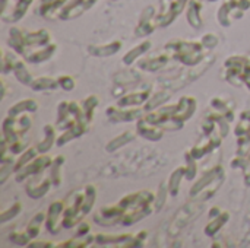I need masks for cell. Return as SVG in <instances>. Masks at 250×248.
<instances>
[{
    "mask_svg": "<svg viewBox=\"0 0 250 248\" xmlns=\"http://www.w3.org/2000/svg\"><path fill=\"white\" fill-rule=\"evenodd\" d=\"M64 200V215H63V228L72 229L81 224L85 216L92 210L97 200V187L94 184H86L70 191Z\"/></svg>",
    "mask_w": 250,
    "mask_h": 248,
    "instance_id": "6da1fadb",
    "label": "cell"
},
{
    "mask_svg": "<svg viewBox=\"0 0 250 248\" xmlns=\"http://www.w3.org/2000/svg\"><path fill=\"white\" fill-rule=\"evenodd\" d=\"M164 50L171 56V58L176 63H180L185 67L196 66L208 56V50L202 45L201 39L188 41V39L176 38L168 41L164 45Z\"/></svg>",
    "mask_w": 250,
    "mask_h": 248,
    "instance_id": "7a4b0ae2",
    "label": "cell"
},
{
    "mask_svg": "<svg viewBox=\"0 0 250 248\" xmlns=\"http://www.w3.org/2000/svg\"><path fill=\"white\" fill-rule=\"evenodd\" d=\"M224 180H226V171H224L223 164H220L214 168L202 171V175L192 186L189 194L193 200L204 203V202L209 200L211 197H214V194L223 186Z\"/></svg>",
    "mask_w": 250,
    "mask_h": 248,
    "instance_id": "3957f363",
    "label": "cell"
},
{
    "mask_svg": "<svg viewBox=\"0 0 250 248\" xmlns=\"http://www.w3.org/2000/svg\"><path fill=\"white\" fill-rule=\"evenodd\" d=\"M1 73L3 75L13 73V76L18 79V82H21L25 86H31L32 80L35 79L31 75V72L28 70L22 57L19 54H16L15 51L13 53L1 51Z\"/></svg>",
    "mask_w": 250,
    "mask_h": 248,
    "instance_id": "277c9868",
    "label": "cell"
},
{
    "mask_svg": "<svg viewBox=\"0 0 250 248\" xmlns=\"http://www.w3.org/2000/svg\"><path fill=\"white\" fill-rule=\"evenodd\" d=\"M145 118L154 124H158L166 132H177L185 126V121H182L176 115V104L163 105L151 113H146Z\"/></svg>",
    "mask_w": 250,
    "mask_h": 248,
    "instance_id": "5b68a950",
    "label": "cell"
},
{
    "mask_svg": "<svg viewBox=\"0 0 250 248\" xmlns=\"http://www.w3.org/2000/svg\"><path fill=\"white\" fill-rule=\"evenodd\" d=\"M248 61V56H231L226 60L224 63V70L221 72V76L226 82L234 85V86H242V73L245 69V64Z\"/></svg>",
    "mask_w": 250,
    "mask_h": 248,
    "instance_id": "8992f818",
    "label": "cell"
},
{
    "mask_svg": "<svg viewBox=\"0 0 250 248\" xmlns=\"http://www.w3.org/2000/svg\"><path fill=\"white\" fill-rule=\"evenodd\" d=\"M144 108L142 107H120V105H110L105 110V115L110 123H127V121H138L141 117H144Z\"/></svg>",
    "mask_w": 250,
    "mask_h": 248,
    "instance_id": "52a82bcc",
    "label": "cell"
},
{
    "mask_svg": "<svg viewBox=\"0 0 250 248\" xmlns=\"http://www.w3.org/2000/svg\"><path fill=\"white\" fill-rule=\"evenodd\" d=\"M221 143H223V137L220 136L218 132H215V133H212L209 136H204L202 134V139L193 148H190L188 152L199 162L205 156L212 155L215 151H218L221 148Z\"/></svg>",
    "mask_w": 250,
    "mask_h": 248,
    "instance_id": "ba28073f",
    "label": "cell"
},
{
    "mask_svg": "<svg viewBox=\"0 0 250 248\" xmlns=\"http://www.w3.org/2000/svg\"><path fill=\"white\" fill-rule=\"evenodd\" d=\"M51 162H53V158L51 156H48L47 153H40L26 167H23L21 171L15 172V181L16 183H23V181H26L31 177L40 175L42 171H45L47 168H50Z\"/></svg>",
    "mask_w": 250,
    "mask_h": 248,
    "instance_id": "9c48e42d",
    "label": "cell"
},
{
    "mask_svg": "<svg viewBox=\"0 0 250 248\" xmlns=\"http://www.w3.org/2000/svg\"><path fill=\"white\" fill-rule=\"evenodd\" d=\"M155 196H157V193H154L151 190H141L136 193L126 194L117 203L125 209V212H129V210H135V209H141V208L154 205Z\"/></svg>",
    "mask_w": 250,
    "mask_h": 248,
    "instance_id": "30bf717a",
    "label": "cell"
},
{
    "mask_svg": "<svg viewBox=\"0 0 250 248\" xmlns=\"http://www.w3.org/2000/svg\"><path fill=\"white\" fill-rule=\"evenodd\" d=\"M171 61H174L171 58V56L163 48L160 53L155 54H149V56H144L136 61V69L144 70V72H160L163 69H166Z\"/></svg>",
    "mask_w": 250,
    "mask_h": 248,
    "instance_id": "8fae6325",
    "label": "cell"
},
{
    "mask_svg": "<svg viewBox=\"0 0 250 248\" xmlns=\"http://www.w3.org/2000/svg\"><path fill=\"white\" fill-rule=\"evenodd\" d=\"M201 210H202V203L192 199V202L188 203V205H185L179 210V213L174 216V219H173V222L170 225V232L171 234H177L179 231H182L186 227V224H189V221L193 216H196L198 213H201Z\"/></svg>",
    "mask_w": 250,
    "mask_h": 248,
    "instance_id": "7c38bea8",
    "label": "cell"
},
{
    "mask_svg": "<svg viewBox=\"0 0 250 248\" xmlns=\"http://www.w3.org/2000/svg\"><path fill=\"white\" fill-rule=\"evenodd\" d=\"M63 215H64V200H54L50 203L47 209V218H45V229L56 235L63 228Z\"/></svg>",
    "mask_w": 250,
    "mask_h": 248,
    "instance_id": "4fadbf2b",
    "label": "cell"
},
{
    "mask_svg": "<svg viewBox=\"0 0 250 248\" xmlns=\"http://www.w3.org/2000/svg\"><path fill=\"white\" fill-rule=\"evenodd\" d=\"M123 215H125V209L119 203H116V205L101 208L94 215V222H97L101 227H114L117 224L120 225Z\"/></svg>",
    "mask_w": 250,
    "mask_h": 248,
    "instance_id": "5bb4252c",
    "label": "cell"
},
{
    "mask_svg": "<svg viewBox=\"0 0 250 248\" xmlns=\"http://www.w3.org/2000/svg\"><path fill=\"white\" fill-rule=\"evenodd\" d=\"M57 51V45L54 42H50L48 45H44V47H38V48H31L28 50L22 58L26 61V63H31V64H41L47 60H50Z\"/></svg>",
    "mask_w": 250,
    "mask_h": 248,
    "instance_id": "9a60e30c",
    "label": "cell"
},
{
    "mask_svg": "<svg viewBox=\"0 0 250 248\" xmlns=\"http://www.w3.org/2000/svg\"><path fill=\"white\" fill-rule=\"evenodd\" d=\"M136 132H138L139 136H142V137L146 139V140L158 142V140L163 139L166 130H164L163 127H160L158 124H154V123L148 121V120L145 118V115H144V117H141V118L136 121Z\"/></svg>",
    "mask_w": 250,
    "mask_h": 248,
    "instance_id": "2e32d148",
    "label": "cell"
},
{
    "mask_svg": "<svg viewBox=\"0 0 250 248\" xmlns=\"http://www.w3.org/2000/svg\"><path fill=\"white\" fill-rule=\"evenodd\" d=\"M51 187H53V183H51L50 177H42L38 181L35 180V177H31L26 180L25 191H26L28 197H31V199H41L50 191Z\"/></svg>",
    "mask_w": 250,
    "mask_h": 248,
    "instance_id": "e0dca14e",
    "label": "cell"
},
{
    "mask_svg": "<svg viewBox=\"0 0 250 248\" xmlns=\"http://www.w3.org/2000/svg\"><path fill=\"white\" fill-rule=\"evenodd\" d=\"M151 94H152V89L148 86L144 89L127 92L119 98L117 105H120V107H144V104L149 99Z\"/></svg>",
    "mask_w": 250,
    "mask_h": 248,
    "instance_id": "ac0fdd59",
    "label": "cell"
},
{
    "mask_svg": "<svg viewBox=\"0 0 250 248\" xmlns=\"http://www.w3.org/2000/svg\"><path fill=\"white\" fill-rule=\"evenodd\" d=\"M157 15H155V9L152 6L146 7L144 10V13L141 15L139 23L135 28V35L136 37H146L149 34L154 32V29L157 28Z\"/></svg>",
    "mask_w": 250,
    "mask_h": 248,
    "instance_id": "d6986e66",
    "label": "cell"
},
{
    "mask_svg": "<svg viewBox=\"0 0 250 248\" xmlns=\"http://www.w3.org/2000/svg\"><path fill=\"white\" fill-rule=\"evenodd\" d=\"M88 0H69L56 15L57 19L69 20L81 16L85 10H88Z\"/></svg>",
    "mask_w": 250,
    "mask_h": 248,
    "instance_id": "ffe728a7",
    "label": "cell"
},
{
    "mask_svg": "<svg viewBox=\"0 0 250 248\" xmlns=\"http://www.w3.org/2000/svg\"><path fill=\"white\" fill-rule=\"evenodd\" d=\"M133 234H95V244L97 246H111V247L127 248L129 241L132 240Z\"/></svg>",
    "mask_w": 250,
    "mask_h": 248,
    "instance_id": "44dd1931",
    "label": "cell"
},
{
    "mask_svg": "<svg viewBox=\"0 0 250 248\" xmlns=\"http://www.w3.org/2000/svg\"><path fill=\"white\" fill-rule=\"evenodd\" d=\"M196 105H198V102H196V98L195 96H192V95L182 96L177 101V104H176V115H177V118H180L185 123L188 120H190L192 115L196 111Z\"/></svg>",
    "mask_w": 250,
    "mask_h": 248,
    "instance_id": "7402d4cb",
    "label": "cell"
},
{
    "mask_svg": "<svg viewBox=\"0 0 250 248\" xmlns=\"http://www.w3.org/2000/svg\"><path fill=\"white\" fill-rule=\"evenodd\" d=\"M171 95H173V91L166 89V88H160L157 92L151 94L149 99L144 104V107H142L145 113H151V111H154V110L166 105V102L171 98Z\"/></svg>",
    "mask_w": 250,
    "mask_h": 248,
    "instance_id": "603a6c76",
    "label": "cell"
},
{
    "mask_svg": "<svg viewBox=\"0 0 250 248\" xmlns=\"http://www.w3.org/2000/svg\"><path fill=\"white\" fill-rule=\"evenodd\" d=\"M88 129H89V124H88V123H82V121H79V123H76L73 127H70V129L64 130V132L57 137L56 145H57V146H63V145L69 143L70 140H75V139H78V137L83 136V134L88 132Z\"/></svg>",
    "mask_w": 250,
    "mask_h": 248,
    "instance_id": "cb8c5ba5",
    "label": "cell"
},
{
    "mask_svg": "<svg viewBox=\"0 0 250 248\" xmlns=\"http://www.w3.org/2000/svg\"><path fill=\"white\" fill-rule=\"evenodd\" d=\"M154 210H155V208H154V205H151V206H146V208H141V209L125 212V215H123V218L120 221V225L122 227H132V225L138 224L139 221L148 218Z\"/></svg>",
    "mask_w": 250,
    "mask_h": 248,
    "instance_id": "d4e9b609",
    "label": "cell"
},
{
    "mask_svg": "<svg viewBox=\"0 0 250 248\" xmlns=\"http://www.w3.org/2000/svg\"><path fill=\"white\" fill-rule=\"evenodd\" d=\"M151 48H152V42H151L149 39H145V41L139 42L138 45H135L132 50H129V51L123 56V58H122L123 64L132 66V64L136 63L141 57H144Z\"/></svg>",
    "mask_w": 250,
    "mask_h": 248,
    "instance_id": "484cf974",
    "label": "cell"
},
{
    "mask_svg": "<svg viewBox=\"0 0 250 248\" xmlns=\"http://www.w3.org/2000/svg\"><path fill=\"white\" fill-rule=\"evenodd\" d=\"M122 50V41H111L108 44H100V45H89L88 53L94 57H111L117 54Z\"/></svg>",
    "mask_w": 250,
    "mask_h": 248,
    "instance_id": "4316f807",
    "label": "cell"
},
{
    "mask_svg": "<svg viewBox=\"0 0 250 248\" xmlns=\"http://www.w3.org/2000/svg\"><path fill=\"white\" fill-rule=\"evenodd\" d=\"M211 108L217 110L218 113H221L230 123L234 120V108H236V102L233 99H226L223 96H215L211 99Z\"/></svg>",
    "mask_w": 250,
    "mask_h": 248,
    "instance_id": "83f0119b",
    "label": "cell"
},
{
    "mask_svg": "<svg viewBox=\"0 0 250 248\" xmlns=\"http://www.w3.org/2000/svg\"><path fill=\"white\" fill-rule=\"evenodd\" d=\"M138 70L130 69L127 66V69H125V70H122V72L114 75V83L116 85H122V86H130V85L139 83L142 80V75Z\"/></svg>",
    "mask_w": 250,
    "mask_h": 248,
    "instance_id": "f1b7e54d",
    "label": "cell"
},
{
    "mask_svg": "<svg viewBox=\"0 0 250 248\" xmlns=\"http://www.w3.org/2000/svg\"><path fill=\"white\" fill-rule=\"evenodd\" d=\"M38 102L32 98H26V99H21L18 101L15 105H12L9 110H7V115H12V117H16V115H21V114H26V113H35L38 110Z\"/></svg>",
    "mask_w": 250,
    "mask_h": 248,
    "instance_id": "f546056e",
    "label": "cell"
},
{
    "mask_svg": "<svg viewBox=\"0 0 250 248\" xmlns=\"http://www.w3.org/2000/svg\"><path fill=\"white\" fill-rule=\"evenodd\" d=\"M201 10H202V4L198 0H189L186 18H188L189 25L195 29H201L204 25L202 18H201Z\"/></svg>",
    "mask_w": 250,
    "mask_h": 248,
    "instance_id": "4dcf8cb0",
    "label": "cell"
},
{
    "mask_svg": "<svg viewBox=\"0 0 250 248\" xmlns=\"http://www.w3.org/2000/svg\"><path fill=\"white\" fill-rule=\"evenodd\" d=\"M56 126H51V124H47L44 126V137L38 142L37 145V149L40 153H47L51 146L56 143L57 140V133H56Z\"/></svg>",
    "mask_w": 250,
    "mask_h": 248,
    "instance_id": "1f68e13d",
    "label": "cell"
},
{
    "mask_svg": "<svg viewBox=\"0 0 250 248\" xmlns=\"http://www.w3.org/2000/svg\"><path fill=\"white\" fill-rule=\"evenodd\" d=\"M229 219H230V212H229V210H223L218 216L212 218V219L207 224V227H205V234H207L208 237H215V235L223 229V227L229 222Z\"/></svg>",
    "mask_w": 250,
    "mask_h": 248,
    "instance_id": "d6a6232c",
    "label": "cell"
},
{
    "mask_svg": "<svg viewBox=\"0 0 250 248\" xmlns=\"http://www.w3.org/2000/svg\"><path fill=\"white\" fill-rule=\"evenodd\" d=\"M183 178H186V165L177 167V168L171 172V175H170V178H168V181H167V187H168L170 196L176 197V196L179 194L180 184H182V180H183Z\"/></svg>",
    "mask_w": 250,
    "mask_h": 248,
    "instance_id": "836d02e7",
    "label": "cell"
},
{
    "mask_svg": "<svg viewBox=\"0 0 250 248\" xmlns=\"http://www.w3.org/2000/svg\"><path fill=\"white\" fill-rule=\"evenodd\" d=\"M32 91L35 92H42V91H56L60 88L59 85V80L56 77H51V76H40V77H35L29 86Z\"/></svg>",
    "mask_w": 250,
    "mask_h": 248,
    "instance_id": "e575fe53",
    "label": "cell"
},
{
    "mask_svg": "<svg viewBox=\"0 0 250 248\" xmlns=\"http://www.w3.org/2000/svg\"><path fill=\"white\" fill-rule=\"evenodd\" d=\"M45 218H47V212H42V210H41V212L35 213V215L31 218V221L26 224L25 231L28 232V235H29L32 240H35V238L40 235L41 227L45 225Z\"/></svg>",
    "mask_w": 250,
    "mask_h": 248,
    "instance_id": "d590c367",
    "label": "cell"
},
{
    "mask_svg": "<svg viewBox=\"0 0 250 248\" xmlns=\"http://www.w3.org/2000/svg\"><path fill=\"white\" fill-rule=\"evenodd\" d=\"M69 0H41L40 3V15L44 18H56L57 12L67 3Z\"/></svg>",
    "mask_w": 250,
    "mask_h": 248,
    "instance_id": "8d00e7d4",
    "label": "cell"
},
{
    "mask_svg": "<svg viewBox=\"0 0 250 248\" xmlns=\"http://www.w3.org/2000/svg\"><path fill=\"white\" fill-rule=\"evenodd\" d=\"M133 139H135V133L130 132V130H126V132H123L122 134H119L117 137L111 139V140L107 143L105 151H107L108 153H113V152H116V151L125 148V146H126L127 143H130Z\"/></svg>",
    "mask_w": 250,
    "mask_h": 248,
    "instance_id": "74e56055",
    "label": "cell"
},
{
    "mask_svg": "<svg viewBox=\"0 0 250 248\" xmlns=\"http://www.w3.org/2000/svg\"><path fill=\"white\" fill-rule=\"evenodd\" d=\"M64 159L66 158L63 155H56L53 158V162H51L50 168H48L50 170L48 177H50V180H51L54 187H59L62 184V168L64 165Z\"/></svg>",
    "mask_w": 250,
    "mask_h": 248,
    "instance_id": "f35d334b",
    "label": "cell"
},
{
    "mask_svg": "<svg viewBox=\"0 0 250 248\" xmlns=\"http://www.w3.org/2000/svg\"><path fill=\"white\" fill-rule=\"evenodd\" d=\"M32 1L34 0H16L13 9L10 10V15L4 20L6 22H18V20H21L25 16V13L28 12V7L31 6Z\"/></svg>",
    "mask_w": 250,
    "mask_h": 248,
    "instance_id": "ab89813d",
    "label": "cell"
},
{
    "mask_svg": "<svg viewBox=\"0 0 250 248\" xmlns=\"http://www.w3.org/2000/svg\"><path fill=\"white\" fill-rule=\"evenodd\" d=\"M95 243L94 235H86V237H75L72 240H66L60 244H56V248H85L92 246Z\"/></svg>",
    "mask_w": 250,
    "mask_h": 248,
    "instance_id": "60d3db41",
    "label": "cell"
},
{
    "mask_svg": "<svg viewBox=\"0 0 250 248\" xmlns=\"http://www.w3.org/2000/svg\"><path fill=\"white\" fill-rule=\"evenodd\" d=\"M98 104H100V96L95 95V94L88 95L81 102V105L83 108V113H85V117H86V120L89 123H92V120H94V114H95V110H97Z\"/></svg>",
    "mask_w": 250,
    "mask_h": 248,
    "instance_id": "b9f144b4",
    "label": "cell"
},
{
    "mask_svg": "<svg viewBox=\"0 0 250 248\" xmlns=\"http://www.w3.org/2000/svg\"><path fill=\"white\" fill-rule=\"evenodd\" d=\"M40 155V152H38V149H37V146H31V148H28L25 152H22L19 156H18V159H16V162H15V165H13V170H15V172H18V171H21L23 167H26L32 159H35L37 156Z\"/></svg>",
    "mask_w": 250,
    "mask_h": 248,
    "instance_id": "7bdbcfd3",
    "label": "cell"
},
{
    "mask_svg": "<svg viewBox=\"0 0 250 248\" xmlns=\"http://www.w3.org/2000/svg\"><path fill=\"white\" fill-rule=\"evenodd\" d=\"M185 161H186V180L188 181H193L198 175V171H199V162L189 153L186 152L185 153Z\"/></svg>",
    "mask_w": 250,
    "mask_h": 248,
    "instance_id": "ee69618b",
    "label": "cell"
},
{
    "mask_svg": "<svg viewBox=\"0 0 250 248\" xmlns=\"http://www.w3.org/2000/svg\"><path fill=\"white\" fill-rule=\"evenodd\" d=\"M21 210H22V205L19 202H15L13 205H10L9 208L3 209L0 212V222L1 224H6V222L12 221L13 218H16L21 213Z\"/></svg>",
    "mask_w": 250,
    "mask_h": 248,
    "instance_id": "f6af8a7d",
    "label": "cell"
},
{
    "mask_svg": "<svg viewBox=\"0 0 250 248\" xmlns=\"http://www.w3.org/2000/svg\"><path fill=\"white\" fill-rule=\"evenodd\" d=\"M9 240L10 243L16 244V246H29V243L32 241V238L28 235V232L23 229V231H13L9 234Z\"/></svg>",
    "mask_w": 250,
    "mask_h": 248,
    "instance_id": "bcb514c9",
    "label": "cell"
},
{
    "mask_svg": "<svg viewBox=\"0 0 250 248\" xmlns=\"http://www.w3.org/2000/svg\"><path fill=\"white\" fill-rule=\"evenodd\" d=\"M168 187H167V183H161L160 187H158V191H157V196H155V202H154V208L155 210H160L163 209V206L166 205L167 202V196H168Z\"/></svg>",
    "mask_w": 250,
    "mask_h": 248,
    "instance_id": "7dc6e473",
    "label": "cell"
},
{
    "mask_svg": "<svg viewBox=\"0 0 250 248\" xmlns=\"http://www.w3.org/2000/svg\"><path fill=\"white\" fill-rule=\"evenodd\" d=\"M201 42H202V45L209 51V50H212V48H215V47L218 45L220 37H218L217 34H214V32H208V34H205V35L201 38Z\"/></svg>",
    "mask_w": 250,
    "mask_h": 248,
    "instance_id": "c3c4849f",
    "label": "cell"
},
{
    "mask_svg": "<svg viewBox=\"0 0 250 248\" xmlns=\"http://www.w3.org/2000/svg\"><path fill=\"white\" fill-rule=\"evenodd\" d=\"M57 80H59L60 89H63V91H66V92L73 91L75 86H76V82H75L73 76H69V75H62V76L57 77Z\"/></svg>",
    "mask_w": 250,
    "mask_h": 248,
    "instance_id": "681fc988",
    "label": "cell"
},
{
    "mask_svg": "<svg viewBox=\"0 0 250 248\" xmlns=\"http://www.w3.org/2000/svg\"><path fill=\"white\" fill-rule=\"evenodd\" d=\"M13 165L15 164H1V167H0V183L1 184L7 180L9 175H12V172H15Z\"/></svg>",
    "mask_w": 250,
    "mask_h": 248,
    "instance_id": "f907efd6",
    "label": "cell"
},
{
    "mask_svg": "<svg viewBox=\"0 0 250 248\" xmlns=\"http://www.w3.org/2000/svg\"><path fill=\"white\" fill-rule=\"evenodd\" d=\"M78 231H76V237H86V235H89V232H91V224L89 222H86L85 219L81 222V224H78Z\"/></svg>",
    "mask_w": 250,
    "mask_h": 248,
    "instance_id": "816d5d0a",
    "label": "cell"
},
{
    "mask_svg": "<svg viewBox=\"0 0 250 248\" xmlns=\"http://www.w3.org/2000/svg\"><path fill=\"white\" fill-rule=\"evenodd\" d=\"M29 247L35 248H56V244L51 243V241H45V240H40V241H31L29 243Z\"/></svg>",
    "mask_w": 250,
    "mask_h": 248,
    "instance_id": "f5cc1de1",
    "label": "cell"
},
{
    "mask_svg": "<svg viewBox=\"0 0 250 248\" xmlns=\"http://www.w3.org/2000/svg\"><path fill=\"white\" fill-rule=\"evenodd\" d=\"M243 177H245V184L250 186V159L248 158V164L243 168Z\"/></svg>",
    "mask_w": 250,
    "mask_h": 248,
    "instance_id": "db71d44e",
    "label": "cell"
},
{
    "mask_svg": "<svg viewBox=\"0 0 250 248\" xmlns=\"http://www.w3.org/2000/svg\"><path fill=\"white\" fill-rule=\"evenodd\" d=\"M221 212H223V209H221V208H218V206H215V208H212V209L209 210V218L212 219V218L218 216V215H220Z\"/></svg>",
    "mask_w": 250,
    "mask_h": 248,
    "instance_id": "11a10c76",
    "label": "cell"
},
{
    "mask_svg": "<svg viewBox=\"0 0 250 248\" xmlns=\"http://www.w3.org/2000/svg\"><path fill=\"white\" fill-rule=\"evenodd\" d=\"M97 3V0H88V7H92Z\"/></svg>",
    "mask_w": 250,
    "mask_h": 248,
    "instance_id": "9f6ffc18",
    "label": "cell"
}]
</instances>
